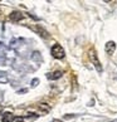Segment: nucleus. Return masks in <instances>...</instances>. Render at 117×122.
<instances>
[{
	"instance_id": "nucleus-1",
	"label": "nucleus",
	"mask_w": 117,
	"mask_h": 122,
	"mask_svg": "<svg viewBox=\"0 0 117 122\" xmlns=\"http://www.w3.org/2000/svg\"><path fill=\"white\" fill-rule=\"evenodd\" d=\"M52 56L56 58V59H63V58L66 57V52L64 49H63V47L61 46V44H54V46L52 47Z\"/></svg>"
},
{
	"instance_id": "nucleus-2",
	"label": "nucleus",
	"mask_w": 117,
	"mask_h": 122,
	"mask_svg": "<svg viewBox=\"0 0 117 122\" xmlns=\"http://www.w3.org/2000/svg\"><path fill=\"white\" fill-rule=\"evenodd\" d=\"M89 59H91V62L93 63V66L96 67V69H97L98 73H102L103 68H102L101 62H100V59H98V56H97V53H96L94 49H91V52H89Z\"/></svg>"
},
{
	"instance_id": "nucleus-3",
	"label": "nucleus",
	"mask_w": 117,
	"mask_h": 122,
	"mask_svg": "<svg viewBox=\"0 0 117 122\" xmlns=\"http://www.w3.org/2000/svg\"><path fill=\"white\" fill-rule=\"evenodd\" d=\"M31 29H33L35 33H37L38 35H40L42 38H44V39H48L49 38V33L44 29V28H42L40 25H35V26H31Z\"/></svg>"
},
{
	"instance_id": "nucleus-4",
	"label": "nucleus",
	"mask_w": 117,
	"mask_h": 122,
	"mask_svg": "<svg viewBox=\"0 0 117 122\" xmlns=\"http://www.w3.org/2000/svg\"><path fill=\"white\" fill-rule=\"evenodd\" d=\"M105 51H106V53L108 54V56H112V54L115 53V51H116V43L112 42V40L107 42L106 46H105Z\"/></svg>"
},
{
	"instance_id": "nucleus-5",
	"label": "nucleus",
	"mask_w": 117,
	"mask_h": 122,
	"mask_svg": "<svg viewBox=\"0 0 117 122\" xmlns=\"http://www.w3.org/2000/svg\"><path fill=\"white\" fill-rule=\"evenodd\" d=\"M23 18H24V15H23V13H20V11H13V13H10V15H9V19L11 21H14V23L20 21Z\"/></svg>"
},
{
	"instance_id": "nucleus-6",
	"label": "nucleus",
	"mask_w": 117,
	"mask_h": 122,
	"mask_svg": "<svg viewBox=\"0 0 117 122\" xmlns=\"http://www.w3.org/2000/svg\"><path fill=\"white\" fill-rule=\"evenodd\" d=\"M62 76H63V72L62 71H56V72H53V73L48 74V78L49 79H59Z\"/></svg>"
},
{
	"instance_id": "nucleus-7",
	"label": "nucleus",
	"mask_w": 117,
	"mask_h": 122,
	"mask_svg": "<svg viewBox=\"0 0 117 122\" xmlns=\"http://www.w3.org/2000/svg\"><path fill=\"white\" fill-rule=\"evenodd\" d=\"M13 120H14V118H13V115L10 113V112H5V113H4L3 115V118H1V121L3 122H13Z\"/></svg>"
},
{
	"instance_id": "nucleus-8",
	"label": "nucleus",
	"mask_w": 117,
	"mask_h": 122,
	"mask_svg": "<svg viewBox=\"0 0 117 122\" xmlns=\"http://www.w3.org/2000/svg\"><path fill=\"white\" fill-rule=\"evenodd\" d=\"M39 110H42L44 113H48L49 111H51V107H49V105H47V103H39Z\"/></svg>"
},
{
	"instance_id": "nucleus-9",
	"label": "nucleus",
	"mask_w": 117,
	"mask_h": 122,
	"mask_svg": "<svg viewBox=\"0 0 117 122\" xmlns=\"http://www.w3.org/2000/svg\"><path fill=\"white\" fill-rule=\"evenodd\" d=\"M0 82L1 83H6L8 82V77L5 73H0Z\"/></svg>"
},
{
	"instance_id": "nucleus-10",
	"label": "nucleus",
	"mask_w": 117,
	"mask_h": 122,
	"mask_svg": "<svg viewBox=\"0 0 117 122\" xmlns=\"http://www.w3.org/2000/svg\"><path fill=\"white\" fill-rule=\"evenodd\" d=\"M13 122H24V121H23V118H21V117H14Z\"/></svg>"
},
{
	"instance_id": "nucleus-11",
	"label": "nucleus",
	"mask_w": 117,
	"mask_h": 122,
	"mask_svg": "<svg viewBox=\"0 0 117 122\" xmlns=\"http://www.w3.org/2000/svg\"><path fill=\"white\" fill-rule=\"evenodd\" d=\"M39 82V81L35 78V79H33V82H31V86H33V87H37V83Z\"/></svg>"
},
{
	"instance_id": "nucleus-12",
	"label": "nucleus",
	"mask_w": 117,
	"mask_h": 122,
	"mask_svg": "<svg viewBox=\"0 0 117 122\" xmlns=\"http://www.w3.org/2000/svg\"><path fill=\"white\" fill-rule=\"evenodd\" d=\"M53 122H63V121H61V120H57V118H54V120H53Z\"/></svg>"
}]
</instances>
